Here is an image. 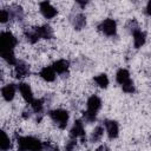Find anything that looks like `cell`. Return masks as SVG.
I'll list each match as a JSON object with an SVG mask.
<instances>
[{
	"instance_id": "6da1fadb",
	"label": "cell",
	"mask_w": 151,
	"mask_h": 151,
	"mask_svg": "<svg viewBox=\"0 0 151 151\" xmlns=\"http://www.w3.org/2000/svg\"><path fill=\"white\" fill-rule=\"evenodd\" d=\"M42 149H44V144L39 139H37L32 136L18 138V150L19 151H41Z\"/></svg>"
},
{
	"instance_id": "7a4b0ae2",
	"label": "cell",
	"mask_w": 151,
	"mask_h": 151,
	"mask_svg": "<svg viewBox=\"0 0 151 151\" xmlns=\"http://www.w3.org/2000/svg\"><path fill=\"white\" fill-rule=\"evenodd\" d=\"M87 110L84 112V119L88 123L94 122L97 112L99 111V109L101 107V100L99 97L97 96H91L87 100Z\"/></svg>"
},
{
	"instance_id": "3957f363",
	"label": "cell",
	"mask_w": 151,
	"mask_h": 151,
	"mask_svg": "<svg viewBox=\"0 0 151 151\" xmlns=\"http://www.w3.org/2000/svg\"><path fill=\"white\" fill-rule=\"evenodd\" d=\"M18 40L11 32H1L0 38V53L1 52H11L14 51Z\"/></svg>"
},
{
	"instance_id": "277c9868",
	"label": "cell",
	"mask_w": 151,
	"mask_h": 151,
	"mask_svg": "<svg viewBox=\"0 0 151 151\" xmlns=\"http://www.w3.org/2000/svg\"><path fill=\"white\" fill-rule=\"evenodd\" d=\"M50 117L51 119L58 125L59 129H65L68 122V112L66 110L63 109H58V110H53L50 112Z\"/></svg>"
},
{
	"instance_id": "5b68a950",
	"label": "cell",
	"mask_w": 151,
	"mask_h": 151,
	"mask_svg": "<svg viewBox=\"0 0 151 151\" xmlns=\"http://www.w3.org/2000/svg\"><path fill=\"white\" fill-rule=\"evenodd\" d=\"M98 28L106 35H114L117 31V24L113 19H105L100 22Z\"/></svg>"
},
{
	"instance_id": "8992f818",
	"label": "cell",
	"mask_w": 151,
	"mask_h": 151,
	"mask_svg": "<svg viewBox=\"0 0 151 151\" xmlns=\"http://www.w3.org/2000/svg\"><path fill=\"white\" fill-rule=\"evenodd\" d=\"M40 12L46 19H52L57 15V9L48 1L40 2Z\"/></svg>"
},
{
	"instance_id": "52a82bcc",
	"label": "cell",
	"mask_w": 151,
	"mask_h": 151,
	"mask_svg": "<svg viewBox=\"0 0 151 151\" xmlns=\"http://www.w3.org/2000/svg\"><path fill=\"white\" fill-rule=\"evenodd\" d=\"M18 88H19V91H20L22 98H24L27 103L32 104V101L34 100V98H33V92H32L29 85L26 84V83H20L19 86H18Z\"/></svg>"
},
{
	"instance_id": "ba28073f",
	"label": "cell",
	"mask_w": 151,
	"mask_h": 151,
	"mask_svg": "<svg viewBox=\"0 0 151 151\" xmlns=\"http://www.w3.org/2000/svg\"><path fill=\"white\" fill-rule=\"evenodd\" d=\"M85 136V130H84V124L81 120H76L73 127L70 131V137L72 139H76L78 137H84Z\"/></svg>"
},
{
	"instance_id": "9c48e42d",
	"label": "cell",
	"mask_w": 151,
	"mask_h": 151,
	"mask_svg": "<svg viewBox=\"0 0 151 151\" xmlns=\"http://www.w3.org/2000/svg\"><path fill=\"white\" fill-rule=\"evenodd\" d=\"M105 126H106V131H107V136L113 139L118 137V124L114 120H106L105 122Z\"/></svg>"
},
{
	"instance_id": "30bf717a",
	"label": "cell",
	"mask_w": 151,
	"mask_h": 151,
	"mask_svg": "<svg viewBox=\"0 0 151 151\" xmlns=\"http://www.w3.org/2000/svg\"><path fill=\"white\" fill-rule=\"evenodd\" d=\"M29 73V67L27 64L22 61H18L15 65V77L17 78H25Z\"/></svg>"
},
{
	"instance_id": "8fae6325",
	"label": "cell",
	"mask_w": 151,
	"mask_h": 151,
	"mask_svg": "<svg viewBox=\"0 0 151 151\" xmlns=\"http://www.w3.org/2000/svg\"><path fill=\"white\" fill-rule=\"evenodd\" d=\"M39 74L46 81H53L55 79V71L53 70L52 66H45V67H42Z\"/></svg>"
},
{
	"instance_id": "7c38bea8",
	"label": "cell",
	"mask_w": 151,
	"mask_h": 151,
	"mask_svg": "<svg viewBox=\"0 0 151 151\" xmlns=\"http://www.w3.org/2000/svg\"><path fill=\"white\" fill-rule=\"evenodd\" d=\"M1 93H2V97L6 101H11L14 98V94H15L14 84H7L6 86H4L2 90H1Z\"/></svg>"
},
{
	"instance_id": "4fadbf2b",
	"label": "cell",
	"mask_w": 151,
	"mask_h": 151,
	"mask_svg": "<svg viewBox=\"0 0 151 151\" xmlns=\"http://www.w3.org/2000/svg\"><path fill=\"white\" fill-rule=\"evenodd\" d=\"M39 38H44V39H51L53 37V31L51 28V26L48 25H44L41 27H37L35 28Z\"/></svg>"
},
{
	"instance_id": "5bb4252c",
	"label": "cell",
	"mask_w": 151,
	"mask_h": 151,
	"mask_svg": "<svg viewBox=\"0 0 151 151\" xmlns=\"http://www.w3.org/2000/svg\"><path fill=\"white\" fill-rule=\"evenodd\" d=\"M68 61L65 60V59H59L57 60L54 64H53V70L55 71V73H59V74H63L65 73L67 70H68Z\"/></svg>"
},
{
	"instance_id": "9a60e30c",
	"label": "cell",
	"mask_w": 151,
	"mask_h": 151,
	"mask_svg": "<svg viewBox=\"0 0 151 151\" xmlns=\"http://www.w3.org/2000/svg\"><path fill=\"white\" fill-rule=\"evenodd\" d=\"M133 42H134L136 48L142 47L145 44V33L139 29H134L133 31Z\"/></svg>"
},
{
	"instance_id": "2e32d148",
	"label": "cell",
	"mask_w": 151,
	"mask_h": 151,
	"mask_svg": "<svg viewBox=\"0 0 151 151\" xmlns=\"http://www.w3.org/2000/svg\"><path fill=\"white\" fill-rule=\"evenodd\" d=\"M116 80H117V83L120 84V85H124L125 83H127L129 80H131V79H130V73H129V71L125 70V68L118 70V72H117V74H116Z\"/></svg>"
},
{
	"instance_id": "e0dca14e",
	"label": "cell",
	"mask_w": 151,
	"mask_h": 151,
	"mask_svg": "<svg viewBox=\"0 0 151 151\" xmlns=\"http://www.w3.org/2000/svg\"><path fill=\"white\" fill-rule=\"evenodd\" d=\"M94 81L97 83V85H99L100 87H107V85H109V78H107V76L106 74H99V76H97V77H94Z\"/></svg>"
},
{
	"instance_id": "ac0fdd59",
	"label": "cell",
	"mask_w": 151,
	"mask_h": 151,
	"mask_svg": "<svg viewBox=\"0 0 151 151\" xmlns=\"http://www.w3.org/2000/svg\"><path fill=\"white\" fill-rule=\"evenodd\" d=\"M9 146H11V142H9V138L7 137V134H6V132H1V140H0V147H1V150L2 151H6V150H8L9 149Z\"/></svg>"
},
{
	"instance_id": "d6986e66",
	"label": "cell",
	"mask_w": 151,
	"mask_h": 151,
	"mask_svg": "<svg viewBox=\"0 0 151 151\" xmlns=\"http://www.w3.org/2000/svg\"><path fill=\"white\" fill-rule=\"evenodd\" d=\"M104 134V129L103 126H97L94 129V131L92 132V136H91V140L92 142H98Z\"/></svg>"
},
{
	"instance_id": "ffe728a7",
	"label": "cell",
	"mask_w": 151,
	"mask_h": 151,
	"mask_svg": "<svg viewBox=\"0 0 151 151\" xmlns=\"http://www.w3.org/2000/svg\"><path fill=\"white\" fill-rule=\"evenodd\" d=\"M26 38H27V40H28L31 44H35V42L39 40V35H38V33H37L35 28L28 31V32L26 33Z\"/></svg>"
},
{
	"instance_id": "44dd1931",
	"label": "cell",
	"mask_w": 151,
	"mask_h": 151,
	"mask_svg": "<svg viewBox=\"0 0 151 151\" xmlns=\"http://www.w3.org/2000/svg\"><path fill=\"white\" fill-rule=\"evenodd\" d=\"M32 110L34 111V112H37V113H40L41 111H42V106H44V101L41 100V99H34L33 101H32Z\"/></svg>"
},
{
	"instance_id": "7402d4cb",
	"label": "cell",
	"mask_w": 151,
	"mask_h": 151,
	"mask_svg": "<svg viewBox=\"0 0 151 151\" xmlns=\"http://www.w3.org/2000/svg\"><path fill=\"white\" fill-rule=\"evenodd\" d=\"M85 24H86L85 17H84L83 14H78V15L76 17V21H74L76 28H77V29H80V28H83V27L85 26Z\"/></svg>"
},
{
	"instance_id": "603a6c76",
	"label": "cell",
	"mask_w": 151,
	"mask_h": 151,
	"mask_svg": "<svg viewBox=\"0 0 151 151\" xmlns=\"http://www.w3.org/2000/svg\"><path fill=\"white\" fill-rule=\"evenodd\" d=\"M122 88H123V91L126 92V93H132V92L134 91V86H133L132 80H129L127 83H125L124 85H122Z\"/></svg>"
},
{
	"instance_id": "cb8c5ba5",
	"label": "cell",
	"mask_w": 151,
	"mask_h": 151,
	"mask_svg": "<svg viewBox=\"0 0 151 151\" xmlns=\"http://www.w3.org/2000/svg\"><path fill=\"white\" fill-rule=\"evenodd\" d=\"M8 19H9V12L6 11V9H1L0 11V21L2 24H5Z\"/></svg>"
},
{
	"instance_id": "d4e9b609",
	"label": "cell",
	"mask_w": 151,
	"mask_h": 151,
	"mask_svg": "<svg viewBox=\"0 0 151 151\" xmlns=\"http://www.w3.org/2000/svg\"><path fill=\"white\" fill-rule=\"evenodd\" d=\"M74 145H76V139L70 140V142L66 144V151H72L73 147H74Z\"/></svg>"
},
{
	"instance_id": "484cf974",
	"label": "cell",
	"mask_w": 151,
	"mask_h": 151,
	"mask_svg": "<svg viewBox=\"0 0 151 151\" xmlns=\"http://www.w3.org/2000/svg\"><path fill=\"white\" fill-rule=\"evenodd\" d=\"M146 13L151 17V1L147 2V6H146Z\"/></svg>"
}]
</instances>
